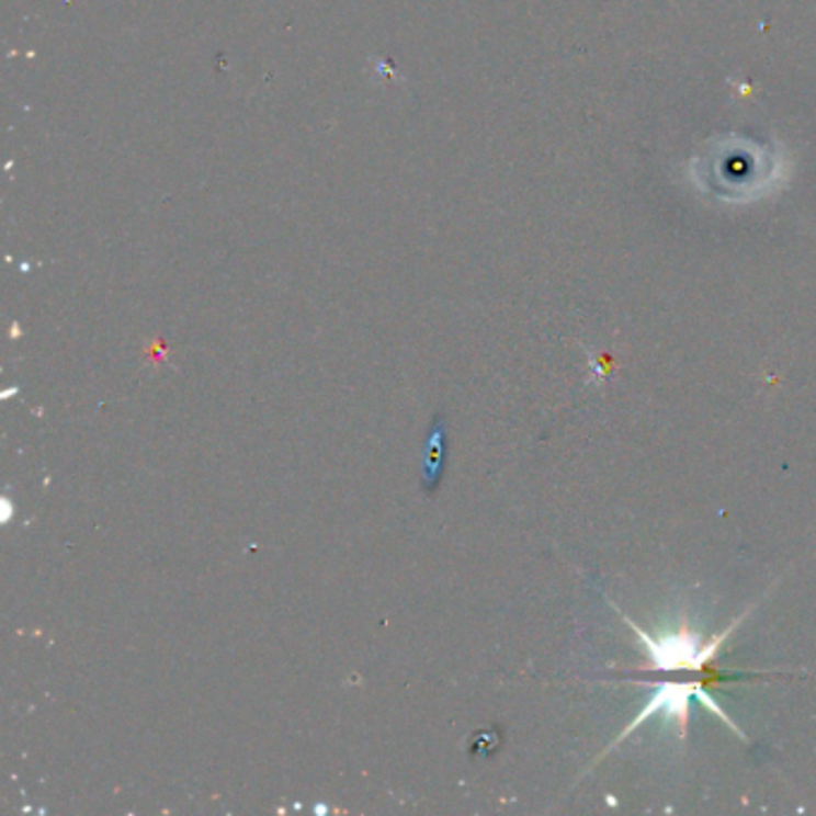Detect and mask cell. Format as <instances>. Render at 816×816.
<instances>
[{"instance_id": "cell-1", "label": "cell", "mask_w": 816, "mask_h": 816, "mask_svg": "<svg viewBox=\"0 0 816 816\" xmlns=\"http://www.w3.org/2000/svg\"><path fill=\"white\" fill-rule=\"evenodd\" d=\"M623 617L627 621L630 630L637 635L639 644L651 661L649 668L644 670H656V673H670V670H680V673L682 670H694V673H702L709 664H714L723 642H726L733 635V630L745 621V615H740L728 630H723L721 635H714L709 642H704L690 627H680L678 632H670V635L651 637L649 632H644L635 621H630L625 613Z\"/></svg>"}]
</instances>
